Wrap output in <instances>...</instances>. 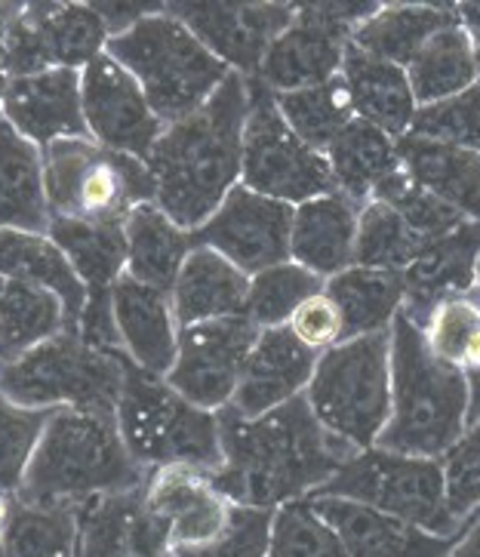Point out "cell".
<instances>
[{
	"label": "cell",
	"instance_id": "6da1fadb",
	"mask_svg": "<svg viewBox=\"0 0 480 557\" xmlns=\"http://www.w3.org/2000/svg\"><path fill=\"white\" fill-rule=\"evenodd\" d=\"M219 434L222 466L213 471L216 486L232 503L271 511L315 496L360 453L320 425L305 395L259 419H244L225 407Z\"/></svg>",
	"mask_w": 480,
	"mask_h": 557
},
{
	"label": "cell",
	"instance_id": "7a4b0ae2",
	"mask_svg": "<svg viewBox=\"0 0 480 557\" xmlns=\"http://www.w3.org/2000/svg\"><path fill=\"white\" fill-rule=\"evenodd\" d=\"M247 114V77L232 72L204 109L163 126L145 158L155 203L185 232H197L241 185Z\"/></svg>",
	"mask_w": 480,
	"mask_h": 557
},
{
	"label": "cell",
	"instance_id": "3957f363",
	"mask_svg": "<svg viewBox=\"0 0 480 557\" xmlns=\"http://www.w3.org/2000/svg\"><path fill=\"white\" fill-rule=\"evenodd\" d=\"M148 481L126 449L114 413L53 410L40 434L16 499L35 505H81L133 493Z\"/></svg>",
	"mask_w": 480,
	"mask_h": 557
},
{
	"label": "cell",
	"instance_id": "277c9868",
	"mask_svg": "<svg viewBox=\"0 0 480 557\" xmlns=\"http://www.w3.org/2000/svg\"><path fill=\"white\" fill-rule=\"evenodd\" d=\"M471 395L459 370L428 351L422 326L401 311L392 324V416L376 447L444 459L468 432Z\"/></svg>",
	"mask_w": 480,
	"mask_h": 557
},
{
	"label": "cell",
	"instance_id": "5b68a950",
	"mask_svg": "<svg viewBox=\"0 0 480 557\" xmlns=\"http://www.w3.org/2000/svg\"><path fill=\"white\" fill-rule=\"evenodd\" d=\"M106 53L136 77L163 124H176L204 109L232 74L167 3L133 28L108 37Z\"/></svg>",
	"mask_w": 480,
	"mask_h": 557
},
{
	"label": "cell",
	"instance_id": "8992f818",
	"mask_svg": "<svg viewBox=\"0 0 480 557\" xmlns=\"http://www.w3.org/2000/svg\"><path fill=\"white\" fill-rule=\"evenodd\" d=\"M118 432L130 456L151 474L167 466H222L219 413L200 410L163 376L126 363L124 388L114 407Z\"/></svg>",
	"mask_w": 480,
	"mask_h": 557
},
{
	"label": "cell",
	"instance_id": "52a82bcc",
	"mask_svg": "<svg viewBox=\"0 0 480 557\" xmlns=\"http://www.w3.org/2000/svg\"><path fill=\"white\" fill-rule=\"evenodd\" d=\"M126 363V355L96 348L81 333L65 330L32 351L0 363V392L28 410L114 413Z\"/></svg>",
	"mask_w": 480,
	"mask_h": 557
},
{
	"label": "cell",
	"instance_id": "ba28073f",
	"mask_svg": "<svg viewBox=\"0 0 480 557\" xmlns=\"http://www.w3.org/2000/svg\"><path fill=\"white\" fill-rule=\"evenodd\" d=\"M305 400L333 437L355 449L376 447L392 416V330L323 351Z\"/></svg>",
	"mask_w": 480,
	"mask_h": 557
},
{
	"label": "cell",
	"instance_id": "9c48e42d",
	"mask_svg": "<svg viewBox=\"0 0 480 557\" xmlns=\"http://www.w3.org/2000/svg\"><path fill=\"white\" fill-rule=\"evenodd\" d=\"M44 182L50 219L124 225L126 216L155 203L148 163L84 139H62L44 148Z\"/></svg>",
	"mask_w": 480,
	"mask_h": 557
},
{
	"label": "cell",
	"instance_id": "30bf717a",
	"mask_svg": "<svg viewBox=\"0 0 480 557\" xmlns=\"http://www.w3.org/2000/svg\"><path fill=\"white\" fill-rule=\"evenodd\" d=\"M318 493L370 505L434 536H463L468 530V523L450 511L441 459L404 456L382 447L360 449Z\"/></svg>",
	"mask_w": 480,
	"mask_h": 557
},
{
	"label": "cell",
	"instance_id": "8fae6325",
	"mask_svg": "<svg viewBox=\"0 0 480 557\" xmlns=\"http://www.w3.org/2000/svg\"><path fill=\"white\" fill-rule=\"evenodd\" d=\"M249 114L244 126V158H241V185L266 198L299 207L320 195H333L336 182L330 173L327 154L305 145L284 114L278 111L274 92L259 81L247 77Z\"/></svg>",
	"mask_w": 480,
	"mask_h": 557
},
{
	"label": "cell",
	"instance_id": "7c38bea8",
	"mask_svg": "<svg viewBox=\"0 0 480 557\" xmlns=\"http://www.w3.org/2000/svg\"><path fill=\"white\" fill-rule=\"evenodd\" d=\"M376 10L379 3H296V16L268 47L253 81L274 96L330 84L342 72L352 32Z\"/></svg>",
	"mask_w": 480,
	"mask_h": 557
},
{
	"label": "cell",
	"instance_id": "4fadbf2b",
	"mask_svg": "<svg viewBox=\"0 0 480 557\" xmlns=\"http://www.w3.org/2000/svg\"><path fill=\"white\" fill-rule=\"evenodd\" d=\"M108 37L106 18L93 3H25L0 62L10 77L50 69L84 72L106 53Z\"/></svg>",
	"mask_w": 480,
	"mask_h": 557
},
{
	"label": "cell",
	"instance_id": "5bb4252c",
	"mask_svg": "<svg viewBox=\"0 0 480 557\" xmlns=\"http://www.w3.org/2000/svg\"><path fill=\"white\" fill-rule=\"evenodd\" d=\"M256 336L259 326L247 314L182 326L176 363L163 379L200 410L222 413L232 407Z\"/></svg>",
	"mask_w": 480,
	"mask_h": 557
},
{
	"label": "cell",
	"instance_id": "9a60e30c",
	"mask_svg": "<svg viewBox=\"0 0 480 557\" xmlns=\"http://www.w3.org/2000/svg\"><path fill=\"white\" fill-rule=\"evenodd\" d=\"M148 511L167 530L170 548L192 557L213 548L234 521L232 503L213 481V471L195 466H167L148 474L143 486Z\"/></svg>",
	"mask_w": 480,
	"mask_h": 557
},
{
	"label": "cell",
	"instance_id": "2e32d148",
	"mask_svg": "<svg viewBox=\"0 0 480 557\" xmlns=\"http://www.w3.org/2000/svg\"><path fill=\"white\" fill-rule=\"evenodd\" d=\"M290 232H293V207L266 198L247 185H237L213 216L197 232H192L195 247H210L222 252L244 274L290 262Z\"/></svg>",
	"mask_w": 480,
	"mask_h": 557
},
{
	"label": "cell",
	"instance_id": "e0dca14e",
	"mask_svg": "<svg viewBox=\"0 0 480 557\" xmlns=\"http://www.w3.org/2000/svg\"><path fill=\"white\" fill-rule=\"evenodd\" d=\"M81 102L89 139L139 161L151 154L167 126L148 106L136 77L108 53L81 72Z\"/></svg>",
	"mask_w": 480,
	"mask_h": 557
},
{
	"label": "cell",
	"instance_id": "ac0fdd59",
	"mask_svg": "<svg viewBox=\"0 0 480 557\" xmlns=\"http://www.w3.org/2000/svg\"><path fill=\"white\" fill-rule=\"evenodd\" d=\"M167 10L241 77H256L268 47L296 16V3H167Z\"/></svg>",
	"mask_w": 480,
	"mask_h": 557
},
{
	"label": "cell",
	"instance_id": "d6986e66",
	"mask_svg": "<svg viewBox=\"0 0 480 557\" xmlns=\"http://www.w3.org/2000/svg\"><path fill=\"white\" fill-rule=\"evenodd\" d=\"M0 121L16 129L22 139L40 151L62 139H84V102H81V72L50 69L40 74L13 77L3 99Z\"/></svg>",
	"mask_w": 480,
	"mask_h": 557
},
{
	"label": "cell",
	"instance_id": "ffe728a7",
	"mask_svg": "<svg viewBox=\"0 0 480 557\" xmlns=\"http://www.w3.org/2000/svg\"><path fill=\"white\" fill-rule=\"evenodd\" d=\"M318 351L305 348L290 326H268L249 348L244 373L229 410L244 419H259L305 395L318 367Z\"/></svg>",
	"mask_w": 480,
	"mask_h": 557
},
{
	"label": "cell",
	"instance_id": "44dd1931",
	"mask_svg": "<svg viewBox=\"0 0 480 557\" xmlns=\"http://www.w3.org/2000/svg\"><path fill=\"white\" fill-rule=\"evenodd\" d=\"M111 318L121 351L133 367L151 376H167L173 370L182 326L167 289L148 287L124 274L111 289Z\"/></svg>",
	"mask_w": 480,
	"mask_h": 557
},
{
	"label": "cell",
	"instance_id": "7402d4cb",
	"mask_svg": "<svg viewBox=\"0 0 480 557\" xmlns=\"http://www.w3.org/2000/svg\"><path fill=\"white\" fill-rule=\"evenodd\" d=\"M308 503L336 530L348 557H446L459 542V536H434L342 496L315 493L308 496Z\"/></svg>",
	"mask_w": 480,
	"mask_h": 557
},
{
	"label": "cell",
	"instance_id": "603a6c76",
	"mask_svg": "<svg viewBox=\"0 0 480 557\" xmlns=\"http://www.w3.org/2000/svg\"><path fill=\"white\" fill-rule=\"evenodd\" d=\"M478 256H480V222H463L444 237L428 240L416 262L404 271L407 299L404 314L413 324H426L434 308L468 296L478 289Z\"/></svg>",
	"mask_w": 480,
	"mask_h": 557
},
{
	"label": "cell",
	"instance_id": "cb8c5ba5",
	"mask_svg": "<svg viewBox=\"0 0 480 557\" xmlns=\"http://www.w3.org/2000/svg\"><path fill=\"white\" fill-rule=\"evenodd\" d=\"M77 557H179L167 530L148 511L143 486L81 505Z\"/></svg>",
	"mask_w": 480,
	"mask_h": 557
},
{
	"label": "cell",
	"instance_id": "d4e9b609",
	"mask_svg": "<svg viewBox=\"0 0 480 557\" xmlns=\"http://www.w3.org/2000/svg\"><path fill=\"white\" fill-rule=\"evenodd\" d=\"M357 219L360 203L345 195H320L293 207V232H290V259L303 269L315 271L330 281L339 271L355 265Z\"/></svg>",
	"mask_w": 480,
	"mask_h": 557
},
{
	"label": "cell",
	"instance_id": "484cf974",
	"mask_svg": "<svg viewBox=\"0 0 480 557\" xmlns=\"http://www.w3.org/2000/svg\"><path fill=\"white\" fill-rule=\"evenodd\" d=\"M179 326L247 314L249 274L210 247H195L170 289Z\"/></svg>",
	"mask_w": 480,
	"mask_h": 557
},
{
	"label": "cell",
	"instance_id": "4316f807",
	"mask_svg": "<svg viewBox=\"0 0 480 557\" xmlns=\"http://www.w3.org/2000/svg\"><path fill=\"white\" fill-rule=\"evenodd\" d=\"M339 77L352 96V109L360 121L379 126L392 139H404L419 111V102L409 87L407 69L382 62L348 44Z\"/></svg>",
	"mask_w": 480,
	"mask_h": 557
},
{
	"label": "cell",
	"instance_id": "83f0119b",
	"mask_svg": "<svg viewBox=\"0 0 480 557\" xmlns=\"http://www.w3.org/2000/svg\"><path fill=\"white\" fill-rule=\"evenodd\" d=\"M401 166L434 198L480 222V154L459 145L434 143L407 133L397 139Z\"/></svg>",
	"mask_w": 480,
	"mask_h": 557
},
{
	"label": "cell",
	"instance_id": "f1b7e54d",
	"mask_svg": "<svg viewBox=\"0 0 480 557\" xmlns=\"http://www.w3.org/2000/svg\"><path fill=\"white\" fill-rule=\"evenodd\" d=\"M0 232H50L44 151L0 121Z\"/></svg>",
	"mask_w": 480,
	"mask_h": 557
},
{
	"label": "cell",
	"instance_id": "f546056e",
	"mask_svg": "<svg viewBox=\"0 0 480 557\" xmlns=\"http://www.w3.org/2000/svg\"><path fill=\"white\" fill-rule=\"evenodd\" d=\"M456 18L459 10L446 3H379L373 16L364 18L352 32V47L407 69L413 55Z\"/></svg>",
	"mask_w": 480,
	"mask_h": 557
},
{
	"label": "cell",
	"instance_id": "4dcf8cb0",
	"mask_svg": "<svg viewBox=\"0 0 480 557\" xmlns=\"http://www.w3.org/2000/svg\"><path fill=\"white\" fill-rule=\"evenodd\" d=\"M0 274L56 293L65 306L69 326L77 333L81 314L87 308V287L50 234L0 232Z\"/></svg>",
	"mask_w": 480,
	"mask_h": 557
},
{
	"label": "cell",
	"instance_id": "1f68e13d",
	"mask_svg": "<svg viewBox=\"0 0 480 557\" xmlns=\"http://www.w3.org/2000/svg\"><path fill=\"white\" fill-rule=\"evenodd\" d=\"M323 289L342 314L345 339L389 333L407 299V284L401 271L364 269V265L339 271Z\"/></svg>",
	"mask_w": 480,
	"mask_h": 557
},
{
	"label": "cell",
	"instance_id": "d6a6232c",
	"mask_svg": "<svg viewBox=\"0 0 480 557\" xmlns=\"http://www.w3.org/2000/svg\"><path fill=\"white\" fill-rule=\"evenodd\" d=\"M126 274L139 284L173 289L188 252L195 250L192 232H185L158 203L136 207L124 222Z\"/></svg>",
	"mask_w": 480,
	"mask_h": 557
},
{
	"label": "cell",
	"instance_id": "836d02e7",
	"mask_svg": "<svg viewBox=\"0 0 480 557\" xmlns=\"http://www.w3.org/2000/svg\"><path fill=\"white\" fill-rule=\"evenodd\" d=\"M409 87L419 106H434L471 90L480 81L478 47L463 16L441 28L407 65Z\"/></svg>",
	"mask_w": 480,
	"mask_h": 557
},
{
	"label": "cell",
	"instance_id": "e575fe53",
	"mask_svg": "<svg viewBox=\"0 0 480 557\" xmlns=\"http://www.w3.org/2000/svg\"><path fill=\"white\" fill-rule=\"evenodd\" d=\"M327 163L339 195L364 207L376 195V188L401 170L397 139L355 117L327 148Z\"/></svg>",
	"mask_w": 480,
	"mask_h": 557
},
{
	"label": "cell",
	"instance_id": "d590c367",
	"mask_svg": "<svg viewBox=\"0 0 480 557\" xmlns=\"http://www.w3.org/2000/svg\"><path fill=\"white\" fill-rule=\"evenodd\" d=\"M72 330L62 299L50 289L0 274V363Z\"/></svg>",
	"mask_w": 480,
	"mask_h": 557
},
{
	"label": "cell",
	"instance_id": "8d00e7d4",
	"mask_svg": "<svg viewBox=\"0 0 480 557\" xmlns=\"http://www.w3.org/2000/svg\"><path fill=\"white\" fill-rule=\"evenodd\" d=\"M0 545L7 557H77L81 511L74 505H35L16 499Z\"/></svg>",
	"mask_w": 480,
	"mask_h": 557
},
{
	"label": "cell",
	"instance_id": "74e56055",
	"mask_svg": "<svg viewBox=\"0 0 480 557\" xmlns=\"http://www.w3.org/2000/svg\"><path fill=\"white\" fill-rule=\"evenodd\" d=\"M274 102L290 129L320 154H327V148L342 136V129L357 117L342 77H333L330 84H320L311 90L281 92L274 96Z\"/></svg>",
	"mask_w": 480,
	"mask_h": 557
},
{
	"label": "cell",
	"instance_id": "f35d334b",
	"mask_svg": "<svg viewBox=\"0 0 480 557\" xmlns=\"http://www.w3.org/2000/svg\"><path fill=\"white\" fill-rule=\"evenodd\" d=\"M428 240L409 228L404 216L382 203V200H367L360 207L357 219V244H355V265L382 271H404L416 262Z\"/></svg>",
	"mask_w": 480,
	"mask_h": 557
},
{
	"label": "cell",
	"instance_id": "ab89813d",
	"mask_svg": "<svg viewBox=\"0 0 480 557\" xmlns=\"http://www.w3.org/2000/svg\"><path fill=\"white\" fill-rule=\"evenodd\" d=\"M323 287H327L323 277H318L315 271L303 269L293 259L281 262V265H271V269L249 277L247 318L259 330L286 326L290 318H293V311Z\"/></svg>",
	"mask_w": 480,
	"mask_h": 557
},
{
	"label": "cell",
	"instance_id": "60d3db41",
	"mask_svg": "<svg viewBox=\"0 0 480 557\" xmlns=\"http://www.w3.org/2000/svg\"><path fill=\"white\" fill-rule=\"evenodd\" d=\"M266 557H348L336 530L320 518L308 499L281 505L271 523Z\"/></svg>",
	"mask_w": 480,
	"mask_h": 557
},
{
	"label": "cell",
	"instance_id": "b9f144b4",
	"mask_svg": "<svg viewBox=\"0 0 480 557\" xmlns=\"http://www.w3.org/2000/svg\"><path fill=\"white\" fill-rule=\"evenodd\" d=\"M370 200H382V203L394 207L404 216L409 228L419 234V237H426V240L444 237L453 228H459L463 222H468L459 210H453L450 203H444L441 198H434L431 191H426L419 182L409 176L404 166L394 173L392 180L382 182Z\"/></svg>",
	"mask_w": 480,
	"mask_h": 557
},
{
	"label": "cell",
	"instance_id": "7bdbcfd3",
	"mask_svg": "<svg viewBox=\"0 0 480 557\" xmlns=\"http://www.w3.org/2000/svg\"><path fill=\"white\" fill-rule=\"evenodd\" d=\"M53 410L19 407L0 392V490L16 496Z\"/></svg>",
	"mask_w": 480,
	"mask_h": 557
},
{
	"label": "cell",
	"instance_id": "ee69618b",
	"mask_svg": "<svg viewBox=\"0 0 480 557\" xmlns=\"http://www.w3.org/2000/svg\"><path fill=\"white\" fill-rule=\"evenodd\" d=\"M409 133L434 143L459 145L480 154V81L471 90L450 96L444 102L419 106Z\"/></svg>",
	"mask_w": 480,
	"mask_h": 557
},
{
	"label": "cell",
	"instance_id": "f6af8a7d",
	"mask_svg": "<svg viewBox=\"0 0 480 557\" xmlns=\"http://www.w3.org/2000/svg\"><path fill=\"white\" fill-rule=\"evenodd\" d=\"M450 511L463 523L480 518V419L441 459Z\"/></svg>",
	"mask_w": 480,
	"mask_h": 557
},
{
	"label": "cell",
	"instance_id": "bcb514c9",
	"mask_svg": "<svg viewBox=\"0 0 480 557\" xmlns=\"http://www.w3.org/2000/svg\"><path fill=\"white\" fill-rule=\"evenodd\" d=\"M271 523H274L271 508L237 505L229 533L216 542L213 548L192 557H266L268 542H271Z\"/></svg>",
	"mask_w": 480,
	"mask_h": 557
},
{
	"label": "cell",
	"instance_id": "7dc6e473",
	"mask_svg": "<svg viewBox=\"0 0 480 557\" xmlns=\"http://www.w3.org/2000/svg\"><path fill=\"white\" fill-rule=\"evenodd\" d=\"M290 333L303 342L305 348L311 351H330L333 345L345 342V324H342V314H339L336 302L327 296V289L315 293L311 299H305L303 306L293 311L290 318Z\"/></svg>",
	"mask_w": 480,
	"mask_h": 557
},
{
	"label": "cell",
	"instance_id": "c3c4849f",
	"mask_svg": "<svg viewBox=\"0 0 480 557\" xmlns=\"http://www.w3.org/2000/svg\"><path fill=\"white\" fill-rule=\"evenodd\" d=\"M446 557H480V518L468 523V530L459 536V542L453 545V552Z\"/></svg>",
	"mask_w": 480,
	"mask_h": 557
},
{
	"label": "cell",
	"instance_id": "681fc988",
	"mask_svg": "<svg viewBox=\"0 0 480 557\" xmlns=\"http://www.w3.org/2000/svg\"><path fill=\"white\" fill-rule=\"evenodd\" d=\"M25 3H0V59H3V50H7V40L16 28L19 16H22Z\"/></svg>",
	"mask_w": 480,
	"mask_h": 557
},
{
	"label": "cell",
	"instance_id": "f907efd6",
	"mask_svg": "<svg viewBox=\"0 0 480 557\" xmlns=\"http://www.w3.org/2000/svg\"><path fill=\"white\" fill-rule=\"evenodd\" d=\"M459 10V16L463 22L471 28V35H475V47H478V65H480V3H463V7H456Z\"/></svg>",
	"mask_w": 480,
	"mask_h": 557
},
{
	"label": "cell",
	"instance_id": "816d5d0a",
	"mask_svg": "<svg viewBox=\"0 0 480 557\" xmlns=\"http://www.w3.org/2000/svg\"><path fill=\"white\" fill-rule=\"evenodd\" d=\"M13 503H16V496H10V493L0 490V540L7 533V523H10V515H13Z\"/></svg>",
	"mask_w": 480,
	"mask_h": 557
},
{
	"label": "cell",
	"instance_id": "f5cc1de1",
	"mask_svg": "<svg viewBox=\"0 0 480 557\" xmlns=\"http://www.w3.org/2000/svg\"><path fill=\"white\" fill-rule=\"evenodd\" d=\"M10 72L3 69V62H0V111H3V99H7V90H10Z\"/></svg>",
	"mask_w": 480,
	"mask_h": 557
},
{
	"label": "cell",
	"instance_id": "db71d44e",
	"mask_svg": "<svg viewBox=\"0 0 480 557\" xmlns=\"http://www.w3.org/2000/svg\"><path fill=\"white\" fill-rule=\"evenodd\" d=\"M478 287H480V256H478Z\"/></svg>",
	"mask_w": 480,
	"mask_h": 557
},
{
	"label": "cell",
	"instance_id": "11a10c76",
	"mask_svg": "<svg viewBox=\"0 0 480 557\" xmlns=\"http://www.w3.org/2000/svg\"><path fill=\"white\" fill-rule=\"evenodd\" d=\"M0 557H7V555H3V545H0Z\"/></svg>",
	"mask_w": 480,
	"mask_h": 557
}]
</instances>
